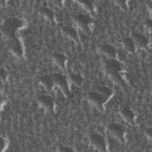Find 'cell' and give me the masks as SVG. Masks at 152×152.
I'll use <instances>...</instances> for the list:
<instances>
[{
    "label": "cell",
    "instance_id": "1",
    "mask_svg": "<svg viewBox=\"0 0 152 152\" xmlns=\"http://www.w3.org/2000/svg\"><path fill=\"white\" fill-rule=\"evenodd\" d=\"M24 20L17 18H8L1 26V32L10 50L17 57L21 58L24 52L23 45L18 37L17 31L25 25Z\"/></svg>",
    "mask_w": 152,
    "mask_h": 152
},
{
    "label": "cell",
    "instance_id": "2",
    "mask_svg": "<svg viewBox=\"0 0 152 152\" xmlns=\"http://www.w3.org/2000/svg\"><path fill=\"white\" fill-rule=\"evenodd\" d=\"M122 65L116 59H108L104 62V72L107 77L123 90H126V86L121 75Z\"/></svg>",
    "mask_w": 152,
    "mask_h": 152
},
{
    "label": "cell",
    "instance_id": "3",
    "mask_svg": "<svg viewBox=\"0 0 152 152\" xmlns=\"http://www.w3.org/2000/svg\"><path fill=\"white\" fill-rule=\"evenodd\" d=\"M74 20L77 27L86 34L90 35L92 32L93 21L92 18L84 14H78L74 17Z\"/></svg>",
    "mask_w": 152,
    "mask_h": 152
},
{
    "label": "cell",
    "instance_id": "4",
    "mask_svg": "<svg viewBox=\"0 0 152 152\" xmlns=\"http://www.w3.org/2000/svg\"><path fill=\"white\" fill-rule=\"evenodd\" d=\"M51 75L54 87H58L66 97H69L71 93L68 88L66 76L59 73H54Z\"/></svg>",
    "mask_w": 152,
    "mask_h": 152
},
{
    "label": "cell",
    "instance_id": "5",
    "mask_svg": "<svg viewBox=\"0 0 152 152\" xmlns=\"http://www.w3.org/2000/svg\"><path fill=\"white\" fill-rule=\"evenodd\" d=\"M107 128L110 134L115 138L122 144L125 143V130L122 125L118 123L112 122L108 125Z\"/></svg>",
    "mask_w": 152,
    "mask_h": 152
},
{
    "label": "cell",
    "instance_id": "6",
    "mask_svg": "<svg viewBox=\"0 0 152 152\" xmlns=\"http://www.w3.org/2000/svg\"><path fill=\"white\" fill-rule=\"evenodd\" d=\"M89 141L93 147L98 151H106V144L104 138L98 134H91L89 135Z\"/></svg>",
    "mask_w": 152,
    "mask_h": 152
},
{
    "label": "cell",
    "instance_id": "7",
    "mask_svg": "<svg viewBox=\"0 0 152 152\" xmlns=\"http://www.w3.org/2000/svg\"><path fill=\"white\" fill-rule=\"evenodd\" d=\"M88 101L93 104L100 112H103L104 109L103 104L107 102L102 95L97 91H91L88 94Z\"/></svg>",
    "mask_w": 152,
    "mask_h": 152
},
{
    "label": "cell",
    "instance_id": "8",
    "mask_svg": "<svg viewBox=\"0 0 152 152\" xmlns=\"http://www.w3.org/2000/svg\"><path fill=\"white\" fill-rule=\"evenodd\" d=\"M37 103L46 111L52 112L54 109L53 99L48 95H40L37 97Z\"/></svg>",
    "mask_w": 152,
    "mask_h": 152
},
{
    "label": "cell",
    "instance_id": "9",
    "mask_svg": "<svg viewBox=\"0 0 152 152\" xmlns=\"http://www.w3.org/2000/svg\"><path fill=\"white\" fill-rule=\"evenodd\" d=\"M131 38L133 40L135 46L141 49H147L148 39L145 35L134 32L131 34Z\"/></svg>",
    "mask_w": 152,
    "mask_h": 152
},
{
    "label": "cell",
    "instance_id": "10",
    "mask_svg": "<svg viewBox=\"0 0 152 152\" xmlns=\"http://www.w3.org/2000/svg\"><path fill=\"white\" fill-rule=\"evenodd\" d=\"M61 31L62 34L66 37H67L68 39L72 40L77 43L79 42V39L78 37L77 31L72 27L66 26H63L61 28Z\"/></svg>",
    "mask_w": 152,
    "mask_h": 152
},
{
    "label": "cell",
    "instance_id": "11",
    "mask_svg": "<svg viewBox=\"0 0 152 152\" xmlns=\"http://www.w3.org/2000/svg\"><path fill=\"white\" fill-rule=\"evenodd\" d=\"M121 115L122 118L131 125H134V118L135 115L134 112L128 107H125L121 109L120 110Z\"/></svg>",
    "mask_w": 152,
    "mask_h": 152
},
{
    "label": "cell",
    "instance_id": "12",
    "mask_svg": "<svg viewBox=\"0 0 152 152\" xmlns=\"http://www.w3.org/2000/svg\"><path fill=\"white\" fill-rule=\"evenodd\" d=\"M102 52L108 58V59H116V50L112 45L105 43L101 46Z\"/></svg>",
    "mask_w": 152,
    "mask_h": 152
},
{
    "label": "cell",
    "instance_id": "13",
    "mask_svg": "<svg viewBox=\"0 0 152 152\" xmlns=\"http://www.w3.org/2000/svg\"><path fill=\"white\" fill-rule=\"evenodd\" d=\"M39 80L46 91L50 92L53 90L54 86L51 75H45L42 76L39 78Z\"/></svg>",
    "mask_w": 152,
    "mask_h": 152
},
{
    "label": "cell",
    "instance_id": "14",
    "mask_svg": "<svg viewBox=\"0 0 152 152\" xmlns=\"http://www.w3.org/2000/svg\"><path fill=\"white\" fill-rule=\"evenodd\" d=\"M52 58L55 63L62 70L65 68V63L66 60V56L63 53H53L52 54Z\"/></svg>",
    "mask_w": 152,
    "mask_h": 152
},
{
    "label": "cell",
    "instance_id": "15",
    "mask_svg": "<svg viewBox=\"0 0 152 152\" xmlns=\"http://www.w3.org/2000/svg\"><path fill=\"white\" fill-rule=\"evenodd\" d=\"M122 45L124 49L131 54L135 51V45L131 37H125L122 40Z\"/></svg>",
    "mask_w": 152,
    "mask_h": 152
},
{
    "label": "cell",
    "instance_id": "16",
    "mask_svg": "<svg viewBox=\"0 0 152 152\" xmlns=\"http://www.w3.org/2000/svg\"><path fill=\"white\" fill-rule=\"evenodd\" d=\"M39 12L40 15H42L46 20L52 23H54V19H55L54 13L52 11V10H51L50 8L48 7H42L40 9Z\"/></svg>",
    "mask_w": 152,
    "mask_h": 152
},
{
    "label": "cell",
    "instance_id": "17",
    "mask_svg": "<svg viewBox=\"0 0 152 152\" xmlns=\"http://www.w3.org/2000/svg\"><path fill=\"white\" fill-rule=\"evenodd\" d=\"M96 91L103 96V97L107 101L113 94L112 90L109 87L104 86H99L96 87Z\"/></svg>",
    "mask_w": 152,
    "mask_h": 152
},
{
    "label": "cell",
    "instance_id": "18",
    "mask_svg": "<svg viewBox=\"0 0 152 152\" xmlns=\"http://www.w3.org/2000/svg\"><path fill=\"white\" fill-rule=\"evenodd\" d=\"M69 78L72 84L77 87H81L84 83V78L80 74L70 73Z\"/></svg>",
    "mask_w": 152,
    "mask_h": 152
},
{
    "label": "cell",
    "instance_id": "19",
    "mask_svg": "<svg viewBox=\"0 0 152 152\" xmlns=\"http://www.w3.org/2000/svg\"><path fill=\"white\" fill-rule=\"evenodd\" d=\"M77 2L80 4V5L82 6L84 9H85L90 14H93L94 13V7L91 1L88 0H82L77 1Z\"/></svg>",
    "mask_w": 152,
    "mask_h": 152
},
{
    "label": "cell",
    "instance_id": "20",
    "mask_svg": "<svg viewBox=\"0 0 152 152\" xmlns=\"http://www.w3.org/2000/svg\"><path fill=\"white\" fill-rule=\"evenodd\" d=\"M114 3L116 4V5L119 6L123 10H126L127 8H128L127 4H126V1H125L117 0V1H115Z\"/></svg>",
    "mask_w": 152,
    "mask_h": 152
},
{
    "label": "cell",
    "instance_id": "21",
    "mask_svg": "<svg viewBox=\"0 0 152 152\" xmlns=\"http://www.w3.org/2000/svg\"><path fill=\"white\" fill-rule=\"evenodd\" d=\"M0 72H1V81H6V80L8 77V72H7V70L4 68H1Z\"/></svg>",
    "mask_w": 152,
    "mask_h": 152
},
{
    "label": "cell",
    "instance_id": "22",
    "mask_svg": "<svg viewBox=\"0 0 152 152\" xmlns=\"http://www.w3.org/2000/svg\"><path fill=\"white\" fill-rule=\"evenodd\" d=\"M58 150L61 152H70V151H73V150L71 148L68 147H64V146L59 147Z\"/></svg>",
    "mask_w": 152,
    "mask_h": 152
},
{
    "label": "cell",
    "instance_id": "23",
    "mask_svg": "<svg viewBox=\"0 0 152 152\" xmlns=\"http://www.w3.org/2000/svg\"><path fill=\"white\" fill-rule=\"evenodd\" d=\"M151 132H152V130L151 128H147L145 131V134L147 135V137H148L150 139H151Z\"/></svg>",
    "mask_w": 152,
    "mask_h": 152
},
{
    "label": "cell",
    "instance_id": "24",
    "mask_svg": "<svg viewBox=\"0 0 152 152\" xmlns=\"http://www.w3.org/2000/svg\"><path fill=\"white\" fill-rule=\"evenodd\" d=\"M52 3H53L56 6L58 7H61L62 5V3L60 1H52Z\"/></svg>",
    "mask_w": 152,
    "mask_h": 152
},
{
    "label": "cell",
    "instance_id": "25",
    "mask_svg": "<svg viewBox=\"0 0 152 152\" xmlns=\"http://www.w3.org/2000/svg\"><path fill=\"white\" fill-rule=\"evenodd\" d=\"M4 142H5V140L3 139L2 137H1V141H0V147H1V148L2 150V148H4L5 147V144H4Z\"/></svg>",
    "mask_w": 152,
    "mask_h": 152
},
{
    "label": "cell",
    "instance_id": "26",
    "mask_svg": "<svg viewBox=\"0 0 152 152\" xmlns=\"http://www.w3.org/2000/svg\"><path fill=\"white\" fill-rule=\"evenodd\" d=\"M146 25H147V27L148 29H151V21L150 20H147V21L146 23Z\"/></svg>",
    "mask_w": 152,
    "mask_h": 152
}]
</instances>
